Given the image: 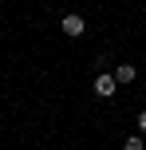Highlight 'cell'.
Here are the masks:
<instances>
[{"mask_svg": "<svg viewBox=\"0 0 146 150\" xmlns=\"http://www.w3.org/2000/svg\"><path fill=\"white\" fill-rule=\"evenodd\" d=\"M138 130H142V134H146V111L138 115Z\"/></svg>", "mask_w": 146, "mask_h": 150, "instance_id": "5b68a950", "label": "cell"}, {"mask_svg": "<svg viewBox=\"0 0 146 150\" xmlns=\"http://www.w3.org/2000/svg\"><path fill=\"white\" fill-rule=\"evenodd\" d=\"M115 79L126 87V83H134V79H138V67H134V63H118V67H115Z\"/></svg>", "mask_w": 146, "mask_h": 150, "instance_id": "3957f363", "label": "cell"}, {"mask_svg": "<svg viewBox=\"0 0 146 150\" xmlns=\"http://www.w3.org/2000/svg\"><path fill=\"white\" fill-rule=\"evenodd\" d=\"M59 24H63V36H71V40H79V36L87 32V20H83L79 12H67V16H63Z\"/></svg>", "mask_w": 146, "mask_h": 150, "instance_id": "6da1fadb", "label": "cell"}, {"mask_svg": "<svg viewBox=\"0 0 146 150\" xmlns=\"http://www.w3.org/2000/svg\"><path fill=\"white\" fill-rule=\"evenodd\" d=\"M115 91H118V79H115V71H111V75H99V79H95V95H99V99H111Z\"/></svg>", "mask_w": 146, "mask_h": 150, "instance_id": "7a4b0ae2", "label": "cell"}, {"mask_svg": "<svg viewBox=\"0 0 146 150\" xmlns=\"http://www.w3.org/2000/svg\"><path fill=\"white\" fill-rule=\"evenodd\" d=\"M126 150H142V138H138V134H130V138H126Z\"/></svg>", "mask_w": 146, "mask_h": 150, "instance_id": "277c9868", "label": "cell"}]
</instances>
